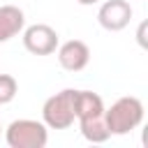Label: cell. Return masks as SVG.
Wrapping results in <instances>:
<instances>
[{
  "mask_svg": "<svg viewBox=\"0 0 148 148\" xmlns=\"http://www.w3.org/2000/svg\"><path fill=\"white\" fill-rule=\"evenodd\" d=\"M104 120L111 134H130L143 123V102L139 97H120L104 109Z\"/></svg>",
  "mask_w": 148,
  "mask_h": 148,
  "instance_id": "cell-1",
  "label": "cell"
},
{
  "mask_svg": "<svg viewBox=\"0 0 148 148\" xmlns=\"http://www.w3.org/2000/svg\"><path fill=\"white\" fill-rule=\"evenodd\" d=\"M5 141L9 148H44L49 143V127L42 120L18 118L5 130Z\"/></svg>",
  "mask_w": 148,
  "mask_h": 148,
  "instance_id": "cell-2",
  "label": "cell"
},
{
  "mask_svg": "<svg viewBox=\"0 0 148 148\" xmlns=\"http://www.w3.org/2000/svg\"><path fill=\"white\" fill-rule=\"evenodd\" d=\"M76 120L74 113V88H65L51 95L42 106V123L49 130H69Z\"/></svg>",
  "mask_w": 148,
  "mask_h": 148,
  "instance_id": "cell-3",
  "label": "cell"
},
{
  "mask_svg": "<svg viewBox=\"0 0 148 148\" xmlns=\"http://www.w3.org/2000/svg\"><path fill=\"white\" fill-rule=\"evenodd\" d=\"M58 44H60L58 32L46 23H35L23 30V46L32 56H51L56 53Z\"/></svg>",
  "mask_w": 148,
  "mask_h": 148,
  "instance_id": "cell-4",
  "label": "cell"
},
{
  "mask_svg": "<svg viewBox=\"0 0 148 148\" xmlns=\"http://www.w3.org/2000/svg\"><path fill=\"white\" fill-rule=\"evenodd\" d=\"M132 14L134 12H132V5L127 0H106V2H102L99 12H97V21L104 30L118 32V30L130 25Z\"/></svg>",
  "mask_w": 148,
  "mask_h": 148,
  "instance_id": "cell-5",
  "label": "cell"
},
{
  "mask_svg": "<svg viewBox=\"0 0 148 148\" xmlns=\"http://www.w3.org/2000/svg\"><path fill=\"white\" fill-rule=\"evenodd\" d=\"M58 62L67 72H81L90 62V49L81 39H69L65 44H58Z\"/></svg>",
  "mask_w": 148,
  "mask_h": 148,
  "instance_id": "cell-6",
  "label": "cell"
},
{
  "mask_svg": "<svg viewBox=\"0 0 148 148\" xmlns=\"http://www.w3.org/2000/svg\"><path fill=\"white\" fill-rule=\"evenodd\" d=\"M23 28H25V14L14 5H2L0 7V44L23 32Z\"/></svg>",
  "mask_w": 148,
  "mask_h": 148,
  "instance_id": "cell-7",
  "label": "cell"
},
{
  "mask_svg": "<svg viewBox=\"0 0 148 148\" xmlns=\"http://www.w3.org/2000/svg\"><path fill=\"white\" fill-rule=\"evenodd\" d=\"M104 102L97 92L92 90H74V113H76V120L81 118H88V116H97V113H104Z\"/></svg>",
  "mask_w": 148,
  "mask_h": 148,
  "instance_id": "cell-8",
  "label": "cell"
},
{
  "mask_svg": "<svg viewBox=\"0 0 148 148\" xmlns=\"http://www.w3.org/2000/svg\"><path fill=\"white\" fill-rule=\"evenodd\" d=\"M79 130H81L83 139L90 141V143H104V141L111 136V132H109V127H106V120H104V113L81 118V120H79Z\"/></svg>",
  "mask_w": 148,
  "mask_h": 148,
  "instance_id": "cell-9",
  "label": "cell"
},
{
  "mask_svg": "<svg viewBox=\"0 0 148 148\" xmlns=\"http://www.w3.org/2000/svg\"><path fill=\"white\" fill-rule=\"evenodd\" d=\"M18 92V83L12 74H0V106L9 104Z\"/></svg>",
  "mask_w": 148,
  "mask_h": 148,
  "instance_id": "cell-10",
  "label": "cell"
},
{
  "mask_svg": "<svg viewBox=\"0 0 148 148\" xmlns=\"http://www.w3.org/2000/svg\"><path fill=\"white\" fill-rule=\"evenodd\" d=\"M143 30H146V23H141V25H139V32H136V37H139V44H141V46H146V37H143Z\"/></svg>",
  "mask_w": 148,
  "mask_h": 148,
  "instance_id": "cell-11",
  "label": "cell"
},
{
  "mask_svg": "<svg viewBox=\"0 0 148 148\" xmlns=\"http://www.w3.org/2000/svg\"><path fill=\"white\" fill-rule=\"evenodd\" d=\"M76 2H79V5H86V7H88V5H97L99 0H76Z\"/></svg>",
  "mask_w": 148,
  "mask_h": 148,
  "instance_id": "cell-12",
  "label": "cell"
},
{
  "mask_svg": "<svg viewBox=\"0 0 148 148\" xmlns=\"http://www.w3.org/2000/svg\"><path fill=\"white\" fill-rule=\"evenodd\" d=\"M0 134H2V120H0Z\"/></svg>",
  "mask_w": 148,
  "mask_h": 148,
  "instance_id": "cell-13",
  "label": "cell"
}]
</instances>
